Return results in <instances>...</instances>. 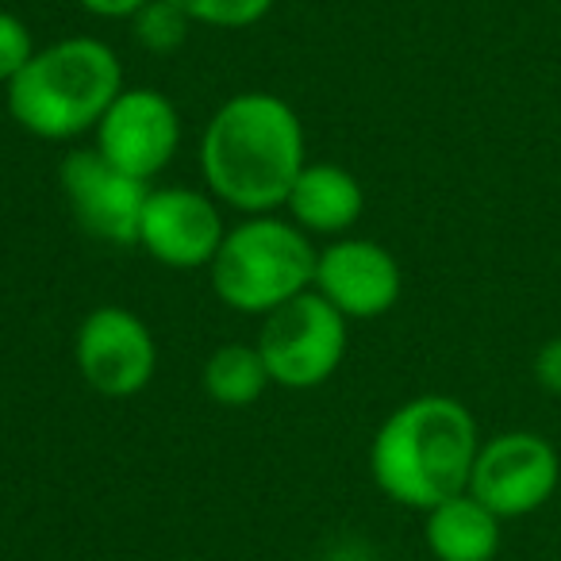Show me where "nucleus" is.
Instances as JSON below:
<instances>
[{
  "label": "nucleus",
  "mask_w": 561,
  "mask_h": 561,
  "mask_svg": "<svg viewBox=\"0 0 561 561\" xmlns=\"http://www.w3.org/2000/svg\"><path fill=\"white\" fill-rule=\"evenodd\" d=\"M196 162L219 204L242 216H270L285 208L293 181L308 165L305 119L277 93H234L204 124Z\"/></svg>",
  "instance_id": "f257e3e1"
},
{
  "label": "nucleus",
  "mask_w": 561,
  "mask_h": 561,
  "mask_svg": "<svg viewBox=\"0 0 561 561\" xmlns=\"http://www.w3.org/2000/svg\"><path fill=\"white\" fill-rule=\"evenodd\" d=\"M481 427L458 397L423 392L392 408L369 443V477L385 500L431 512L469 489Z\"/></svg>",
  "instance_id": "f03ea898"
},
{
  "label": "nucleus",
  "mask_w": 561,
  "mask_h": 561,
  "mask_svg": "<svg viewBox=\"0 0 561 561\" xmlns=\"http://www.w3.org/2000/svg\"><path fill=\"white\" fill-rule=\"evenodd\" d=\"M124 89V66L108 43L93 35H66L35 50L4 101L20 131L43 142H73L96 131Z\"/></svg>",
  "instance_id": "7ed1b4c3"
},
{
  "label": "nucleus",
  "mask_w": 561,
  "mask_h": 561,
  "mask_svg": "<svg viewBox=\"0 0 561 561\" xmlns=\"http://www.w3.org/2000/svg\"><path fill=\"white\" fill-rule=\"evenodd\" d=\"M316 250L320 247H312V234L300 231L289 216H242L227 227L208 265L211 293L231 312L262 320L312 289Z\"/></svg>",
  "instance_id": "20e7f679"
},
{
  "label": "nucleus",
  "mask_w": 561,
  "mask_h": 561,
  "mask_svg": "<svg viewBox=\"0 0 561 561\" xmlns=\"http://www.w3.org/2000/svg\"><path fill=\"white\" fill-rule=\"evenodd\" d=\"M254 346L277 389L308 392L328 385L343 369L351 320L316 289H308L277 312L262 316Z\"/></svg>",
  "instance_id": "39448f33"
},
{
  "label": "nucleus",
  "mask_w": 561,
  "mask_h": 561,
  "mask_svg": "<svg viewBox=\"0 0 561 561\" xmlns=\"http://www.w3.org/2000/svg\"><path fill=\"white\" fill-rule=\"evenodd\" d=\"M561 484L558 446L538 431H504L481 438L469 492L500 519H519L553 500Z\"/></svg>",
  "instance_id": "423d86ee"
},
{
  "label": "nucleus",
  "mask_w": 561,
  "mask_h": 561,
  "mask_svg": "<svg viewBox=\"0 0 561 561\" xmlns=\"http://www.w3.org/2000/svg\"><path fill=\"white\" fill-rule=\"evenodd\" d=\"M73 366L81 381L108 400L139 397L158 369L154 331L142 316L119 305H101L81 320L73 335Z\"/></svg>",
  "instance_id": "0eeeda50"
},
{
  "label": "nucleus",
  "mask_w": 561,
  "mask_h": 561,
  "mask_svg": "<svg viewBox=\"0 0 561 561\" xmlns=\"http://www.w3.org/2000/svg\"><path fill=\"white\" fill-rule=\"evenodd\" d=\"M58 185L70 204V216L96 242L108 247H139V224L150 185L116 170L93 147L70 150L58 165Z\"/></svg>",
  "instance_id": "6e6552de"
},
{
  "label": "nucleus",
  "mask_w": 561,
  "mask_h": 561,
  "mask_svg": "<svg viewBox=\"0 0 561 561\" xmlns=\"http://www.w3.org/2000/svg\"><path fill=\"white\" fill-rule=\"evenodd\" d=\"M93 150L116 170L154 181L181 150V112L162 89H124L93 131Z\"/></svg>",
  "instance_id": "1a4fd4ad"
},
{
  "label": "nucleus",
  "mask_w": 561,
  "mask_h": 561,
  "mask_svg": "<svg viewBox=\"0 0 561 561\" xmlns=\"http://www.w3.org/2000/svg\"><path fill=\"white\" fill-rule=\"evenodd\" d=\"M312 289L335 305L346 320H381L404 293V273L389 247L377 239L343 234L316 250Z\"/></svg>",
  "instance_id": "9d476101"
},
{
  "label": "nucleus",
  "mask_w": 561,
  "mask_h": 561,
  "mask_svg": "<svg viewBox=\"0 0 561 561\" xmlns=\"http://www.w3.org/2000/svg\"><path fill=\"white\" fill-rule=\"evenodd\" d=\"M224 204L208 188H150L139 224V247L165 270H208L227 234Z\"/></svg>",
  "instance_id": "9b49d317"
},
{
  "label": "nucleus",
  "mask_w": 561,
  "mask_h": 561,
  "mask_svg": "<svg viewBox=\"0 0 561 561\" xmlns=\"http://www.w3.org/2000/svg\"><path fill=\"white\" fill-rule=\"evenodd\" d=\"M285 216L308 234H328L343 239L358 227L366 211V188L346 165L335 162H308L297 173L289 196H285Z\"/></svg>",
  "instance_id": "f8f14e48"
},
{
  "label": "nucleus",
  "mask_w": 561,
  "mask_h": 561,
  "mask_svg": "<svg viewBox=\"0 0 561 561\" xmlns=\"http://www.w3.org/2000/svg\"><path fill=\"white\" fill-rule=\"evenodd\" d=\"M423 542L435 561H496L504 519L466 489L423 512Z\"/></svg>",
  "instance_id": "ddd939ff"
},
{
  "label": "nucleus",
  "mask_w": 561,
  "mask_h": 561,
  "mask_svg": "<svg viewBox=\"0 0 561 561\" xmlns=\"http://www.w3.org/2000/svg\"><path fill=\"white\" fill-rule=\"evenodd\" d=\"M201 385L208 392L211 404L219 408H250L265 397L270 389V369H265L262 354H257L254 343H227L219 351L208 354L204 362V374H201Z\"/></svg>",
  "instance_id": "4468645a"
},
{
  "label": "nucleus",
  "mask_w": 561,
  "mask_h": 561,
  "mask_svg": "<svg viewBox=\"0 0 561 561\" xmlns=\"http://www.w3.org/2000/svg\"><path fill=\"white\" fill-rule=\"evenodd\" d=\"M188 24L216 27V32H242L262 24L277 0H170Z\"/></svg>",
  "instance_id": "2eb2a0df"
},
{
  "label": "nucleus",
  "mask_w": 561,
  "mask_h": 561,
  "mask_svg": "<svg viewBox=\"0 0 561 561\" xmlns=\"http://www.w3.org/2000/svg\"><path fill=\"white\" fill-rule=\"evenodd\" d=\"M131 27H135V39H139L142 50H150V55H173V50L185 43V35L193 24L173 9L170 0H150L147 9L131 20Z\"/></svg>",
  "instance_id": "dca6fc26"
},
{
  "label": "nucleus",
  "mask_w": 561,
  "mask_h": 561,
  "mask_svg": "<svg viewBox=\"0 0 561 561\" xmlns=\"http://www.w3.org/2000/svg\"><path fill=\"white\" fill-rule=\"evenodd\" d=\"M35 35L27 27V20H20L16 12L0 9V85L9 89L20 78L27 62L35 58Z\"/></svg>",
  "instance_id": "f3484780"
},
{
  "label": "nucleus",
  "mask_w": 561,
  "mask_h": 561,
  "mask_svg": "<svg viewBox=\"0 0 561 561\" xmlns=\"http://www.w3.org/2000/svg\"><path fill=\"white\" fill-rule=\"evenodd\" d=\"M530 374H535L538 389L550 392V397H561V335L546 339L538 346L535 362H530Z\"/></svg>",
  "instance_id": "a211bd4d"
},
{
  "label": "nucleus",
  "mask_w": 561,
  "mask_h": 561,
  "mask_svg": "<svg viewBox=\"0 0 561 561\" xmlns=\"http://www.w3.org/2000/svg\"><path fill=\"white\" fill-rule=\"evenodd\" d=\"M150 0H78V9L96 20H135Z\"/></svg>",
  "instance_id": "6ab92c4d"
}]
</instances>
